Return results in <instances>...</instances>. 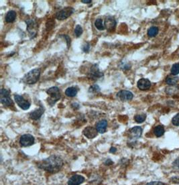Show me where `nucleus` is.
Returning a JSON list of instances; mask_svg holds the SVG:
<instances>
[{"mask_svg": "<svg viewBox=\"0 0 179 185\" xmlns=\"http://www.w3.org/2000/svg\"><path fill=\"white\" fill-rule=\"evenodd\" d=\"M63 165V160L60 157L56 155H52L38 162L37 166L39 169L50 173H55L61 169Z\"/></svg>", "mask_w": 179, "mask_h": 185, "instance_id": "obj_1", "label": "nucleus"}, {"mask_svg": "<svg viewBox=\"0 0 179 185\" xmlns=\"http://www.w3.org/2000/svg\"><path fill=\"white\" fill-rule=\"evenodd\" d=\"M40 76V70L39 69H34L24 75L22 78V81L28 85L35 84L39 80Z\"/></svg>", "mask_w": 179, "mask_h": 185, "instance_id": "obj_2", "label": "nucleus"}, {"mask_svg": "<svg viewBox=\"0 0 179 185\" xmlns=\"http://www.w3.org/2000/svg\"><path fill=\"white\" fill-rule=\"evenodd\" d=\"M47 93L49 95L47 102L51 106H54L60 99V92L59 87H57L49 88L47 91Z\"/></svg>", "mask_w": 179, "mask_h": 185, "instance_id": "obj_3", "label": "nucleus"}, {"mask_svg": "<svg viewBox=\"0 0 179 185\" xmlns=\"http://www.w3.org/2000/svg\"><path fill=\"white\" fill-rule=\"evenodd\" d=\"M74 11V10L73 7H66L58 12V13L56 14V18L59 20H66V18H68L69 16H70L73 14Z\"/></svg>", "mask_w": 179, "mask_h": 185, "instance_id": "obj_4", "label": "nucleus"}, {"mask_svg": "<svg viewBox=\"0 0 179 185\" xmlns=\"http://www.w3.org/2000/svg\"><path fill=\"white\" fill-rule=\"evenodd\" d=\"M0 95H1V98H0V102L4 105L5 106H10L13 103L12 99L10 97V92L6 89H2L1 92H0Z\"/></svg>", "mask_w": 179, "mask_h": 185, "instance_id": "obj_5", "label": "nucleus"}, {"mask_svg": "<svg viewBox=\"0 0 179 185\" xmlns=\"http://www.w3.org/2000/svg\"><path fill=\"white\" fill-rule=\"evenodd\" d=\"M35 139L31 134H24L20 137V144L23 147L32 146L34 144Z\"/></svg>", "mask_w": 179, "mask_h": 185, "instance_id": "obj_6", "label": "nucleus"}, {"mask_svg": "<svg viewBox=\"0 0 179 185\" xmlns=\"http://www.w3.org/2000/svg\"><path fill=\"white\" fill-rule=\"evenodd\" d=\"M26 22L27 24V30L29 34H30L31 38H34L37 34V29H38L37 24L34 20H29Z\"/></svg>", "mask_w": 179, "mask_h": 185, "instance_id": "obj_7", "label": "nucleus"}, {"mask_svg": "<svg viewBox=\"0 0 179 185\" xmlns=\"http://www.w3.org/2000/svg\"><path fill=\"white\" fill-rule=\"evenodd\" d=\"M103 77V73L100 71L99 69V66L97 64H94L91 66L89 71V77L94 80H97L98 79L102 78Z\"/></svg>", "mask_w": 179, "mask_h": 185, "instance_id": "obj_8", "label": "nucleus"}, {"mask_svg": "<svg viewBox=\"0 0 179 185\" xmlns=\"http://www.w3.org/2000/svg\"><path fill=\"white\" fill-rule=\"evenodd\" d=\"M14 99L15 102L18 105V106L22 109L23 110H27L30 107V103H29L28 101L25 100L22 96L19 95H14Z\"/></svg>", "mask_w": 179, "mask_h": 185, "instance_id": "obj_9", "label": "nucleus"}, {"mask_svg": "<svg viewBox=\"0 0 179 185\" xmlns=\"http://www.w3.org/2000/svg\"><path fill=\"white\" fill-rule=\"evenodd\" d=\"M117 97L122 102H127V101L132 100L134 97V95L131 91L122 90L118 92Z\"/></svg>", "mask_w": 179, "mask_h": 185, "instance_id": "obj_10", "label": "nucleus"}, {"mask_svg": "<svg viewBox=\"0 0 179 185\" xmlns=\"http://www.w3.org/2000/svg\"><path fill=\"white\" fill-rule=\"evenodd\" d=\"M142 134V128L140 126H136L130 130V137L132 140H136L140 138Z\"/></svg>", "mask_w": 179, "mask_h": 185, "instance_id": "obj_11", "label": "nucleus"}, {"mask_svg": "<svg viewBox=\"0 0 179 185\" xmlns=\"http://www.w3.org/2000/svg\"><path fill=\"white\" fill-rule=\"evenodd\" d=\"M83 134L87 138L93 139L97 136L98 132L96 128L92 127V126H88L83 130Z\"/></svg>", "mask_w": 179, "mask_h": 185, "instance_id": "obj_12", "label": "nucleus"}, {"mask_svg": "<svg viewBox=\"0 0 179 185\" xmlns=\"http://www.w3.org/2000/svg\"><path fill=\"white\" fill-rule=\"evenodd\" d=\"M85 181V178L81 175L75 174L72 176L67 183L68 185H80Z\"/></svg>", "mask_w": 179, "mask_h": 185, "instance_id": "obj_13", "label": "nucleus"}, {"mask_svg": "<svg viewBox=\"0 0 179 185\" xmlns=\"http://www.w3.org/2000/svg\"><path fill=\"white\" fill-rule=\"evenodd\" d=\"M116 24L117 23H116V21L114 17L108 16L105 20L104 26H105V28H106L107 30L111 31L114 30L116 26Z\"/></svg>", "mask_w": 179, "mask_h": 185, "instance_id": "obj_14", "label": "nucleus"}, {"mask_svg": "<svg viewBox=\"0 0 179 185\" xmlns=\"http://www.w3.org/2000/svg\"><path fill=\"white\" fill-rule=\"evenodd\" d=\"M44 112V108L43 106H40L38 109L32 111L30 113V118L33 120H38L43 115Z\"/></svg>", "mask_w": 179, "mask_h": 185, "instance_id": "obj_15", "label": "nucleus"}, {"mask_svg": "<svg viewBox=\"0 0 179 185\" xmlns=\"http://www.w3.org/2000/svg\"><path fill=\"white\" fill-rule=\"evenodd\" d=\"M137 85L140 90L145 91L150 89L151 87V83L147 79H141L138 81Z\"/></svg>", "mask_w": 179, "mask_h": 185, "instance_id": "obj_16", "label": "nucleus"}, {"mask_svg": "<svg viewBox=\"0 0 179 185\" xmlns=\"http://www.w3.org/2000/svg\"><path fill=\"white\" fill-rule=\"evenodd\" d=\"M107 127V121L105 120H102L99 121L96 124V129L97 132L100 133H103L106 132Z\"/></svg>", "mask_w": 179, "mask_h": 185, "instance_id": "obj_17", "label": "nucleus"}, {"mask_svg": "<svg viewBox=\"0 0 179 185\" xmlns=\"http://www.w3.org/2000/svg\"><path fill=\"white\" fill-rule=\"evenodd\" d=\"M16 18V12L14 10H10L6 14L5 20L7 23H12L14 22Z\"/></svg>", "mask_w": 179, "mask_h": 185, "instance_id": "obj_18", "label": "nucleus"}, {"mask_svg": "<svg viewBox=\"0 0 179 185\" xmlns=\"http://www.w3.org/2000/svg\"><path fill=\"white\" fill-rule=\"evenodd\" d=\"M78 92V89L75 87H68L65 91V94L69 97H75Z\"/></svg>", "mask_w": 179, "mask_h": 185, "instance_id": "obj_19", "label": "nucleus"}, {"mask_svg": "<svg viewBox=\"0 0 179 185\" xmlns=\"http://www.w3.org/2000/svg\"><path fill=\"white\" fill-rule=\"evenodd\" d=\"M164 128L162 125H157L154 129V133L157 138L161 137L164 133Z\"/></svg>", "mask_w": 179, "mask_h": 185, "instance_id": "obj_20", "label": "nucleus"}, {"mask_svg": "<svg viewBox=\"0 0 179 185\" xmlns=\"http://www.w3.org/2000/svg\"><path fill=\"white\" fill-rule=\"evenodd\" d=\"M178 82V77H168L166 79V83L170 85H174Z\"/></svg>", "mask_w": 179, "mask_h": 185, "instance_id": "obj_21", "label": "nucleus"}, {"mask_svg": "<svg viewBox=\"0 0 179 185\" xmlns=\"http://www.w3.org/2000/svg\"><path fill=\"white\" fill-rule=\"evenodd\" d=\"M158 33H159V28L156 26H152L148 30V35L150 37H154L158 34Z\"/></svg>", "mask_w": 179, "mask_h": 185, "instance_id": "obj_22", "label": "nucleus"}, {"mask_svg": "<svg viewBox=\"0 0 179 185\" xmlns=\"http://www.w3.org/2000/svg\"><path fill=\"white\" fill-rule=\"evenodd\" d=\"M95 26L99 30H105V26H104L103 20L101 18H98L95 22Z\"/></svg>", "mask_w": 179, "mask_h": 185, "instance_id": "obj_23", "label": "nucleus"}, {"mask_svg": "<svg viewBox=\"0 0 179 185\" xmlns=\"http://www.w3.org/2000/svg\"><path fill=\"white\" fill-rule=\"evenodd\" d=\"M145 119H146V115L144 114V113H143V114L136 115L134 117L135 121H136L137 123H138V124L143 123L144 121L145 120Z\"/></svg>", "mask_w": 179, "mask_h": 185, "instance_id": "obj_24", "label": "nucleus"}, {"mask_svg": "<svg viewBox=\"0 0 179 185\" xmlns=\"http://www.w3.org/2000/svg\"><path fill=\"white\" fill-rule=\"evenodd\" d=\"M83 28L80 25H77L75 28H74V34H75L76 37H80L83 34Z\"/></svg>", "mask_w": 179, "mask_h": 185, "instance_id": "obj_25", "label": "nucleus"}, {"mask_svg": "<svg viewBox=\"0 0 179 185\" xmlns=\"http://www.w3.org/2000/svg\"><path fill=\"white\" fill-rule=\"evenodd\" d=\"M171 73L172 74L174 75V76L179 74V64H178V63H176V64L172 65L171 69Z\"/></svg>", "mask_w": 179, "mask_h": 185, "instance_id": "obj_26", "label": "nucleus"}, {"mask_svg": "<svg viewBox=\"0 0 179 185\" xmlns=\"http://www.w3.org/2000/svg\"><path fill=\"white\" fill-rule=\"evenodd\" d=\"M100 91V87L97 85H94L90 87L89 92H91V93H98V92Z\"/></svg>", "mask_w": 179, "mask_h": 185, "instance_id": "obj_27", "label": "nucleus"}, {"mask_svg": "<svg viewBox=\"0 0 179 185\" xmlns=\"http://www.w3.org/2000/svg\"><path fill=\"white\" fill-rule=\"evenodd\" d=\"M177 91V87H174H174H173V86H171V87H167V88H166V93L168 94V95H172V94H174V92H175Z\"/></svg>", "mask_w": 179, "mask_h": 185, "instance_id": "obj_28", "label": "nucleus"}, {"mask_svg": "<svg viewBox=\"0 0 179 185\" xmlns=\"http://www.w3.org/2000/svg\"><path fill=\"white\" fill-rule=\"evenodd\" d=\"M172 123L174 125L179 126V113L173 117L172 120Z\"/></svg>", "mask_w": 179, "mask_h": 185, "instance_id": "obj_29", "label": "nucleus"}, {"mask_svg": "<svg viewBox=\"0 0 179 185\" xmlns=\"http://www.w3.org/2000/svg\"><path fill=\"white\" fill-rule=\"evenodd\" d=\"M90 49V44L88 43H85L82 46V50H83V52H88L89 51Z\"/></svg>", "mask_w": 179, "mask_h": 185, "instance_id": "obj_30", "label": "nucleus"}, {"mask_svg": "<svg viewBox=\"0 0 179 185\" xmlns=\"http://www.w3.org/2000/svg\"><path fill=\"white\" fill-rule=\"evenodd\" d=\"M146 185H165V184L162 182H151L148 183Z\"/></svg>", "mask_w": 179, "mask_h": 185, "instance_id": "obj_31", "label": "nucleus"}, {"mask_svg": "<svg viewBox=\"0 0 179 185\" xmlns=\"http://www.w3.org/2000/svg\"><path fill=\"white\" fill-rule=\"evenodd\" d=\"M104 164H105V165H107V166H110V165H113L114 164V162L111 160V159H110V158H107L106 160L105 161V162H104Z\"/></svg>", "mask_w": 179, "mask_h": 185, "instance_id": "obj_32", "label": "nucleus"}, {"mask_svg": "<svg viewBox=\"0 0 179 185\" xmlns=\"http://www.w3.org/2000/svg\"><path fill=\"white\" fill-rule=\"evenodd\" d=\"M171 181L173 183L179 184V176H175V177H173L171 178Z\"/></svg>", "mask_w": 179, "mask_h": 185, "instance_id": "obj_33", "label": "nucleus"}, {"mask_svg": "<svg viewBox=\"0 0 179 185\" xmlns=\"http://www.w3.org/2000/svg\"><path fill=\"white\" fill-rule=\"evenodd\" d=\"M62 36H63L64 38H65L66 40V43H67V45H68V46H69L70 43V38H69V36H67V35H64Z\"/></svg>", "mask_w": 179, "mask_h": 185, "instance_id": "obj_34", "label": "nucleus"}, {"mask_svg": "<svg viewBox=\"0 0 179 185\" xmlns=\"http://www.w3.org/2000/svg\"><path fill=\"white\" fill-rule=\"evenodd\" d=\"M173 165L175 166V167H177V168H178L179 169V158H178L177 160H175V162H174V163H173Z\"/></svg>", "mask_w": 179, "mask_h": 185, "instance_id": "obj_35", "label": "nucleus"}, {"mask_svg": "<svg viewBox=\"0 0 179 185\" xmlns=\"http://www.w3.org/2000/svg\"><path fill=\"white\" fill-rule=\"evenodd\" d=\"M116 151H117V149H116L115 148H114V147H111V148L110 150V152L111 153H113V154L115 153V152H116Z\"/></svg>", "mask_w": 179, "mask_h": 185, "instance_id": "obj_36", "label": "nucleus"}, {"mask_svg": "<svg viewBox=\"0 0 179 185\" xmlns=\"http://www.w3.org/2000/svg\"><path fill=\"white\" fill-rule=\"evenodd\" d=\"M81 2L83 3H90L92 2H91V0H82Z\"/></svg>", "mask_w": 179, "mask_h": 185, "instance_id": "obj_37", "label": "nucleus"}]
</instances>
